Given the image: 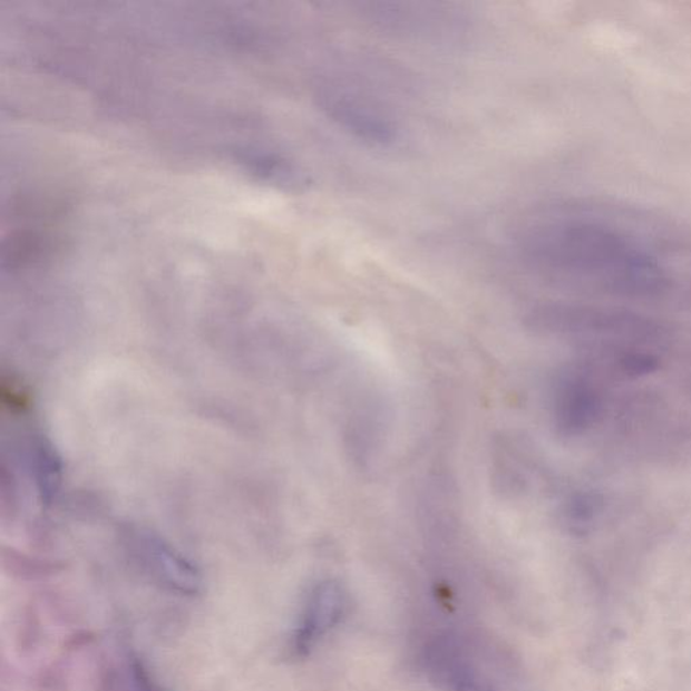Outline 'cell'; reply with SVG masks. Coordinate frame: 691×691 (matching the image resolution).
Returning <instances> with one entry per match:
<instances>
[{"mask_svg":"<svg viewBox=\"0 0 691 691\" xmlns=\"http://www.w3.org/2000/svg\"><path fill=\"white\" fill-rule=\"evenodd\" d=\"M654 217L600 204L553 215L526 228L520 251L546 276L600 296L656 300L669 296L680 274L670 254H689L687 235Z\"/></svg>","mask_w":691,"mask_h":691,"instance_id":"cell-1","label":"cell"},{"mask_svg":"<svg viewBox=\"0 0 691 691\" xmlns=\"http://www.w3.org/2000/svg\"><path fill=\"white\" fill-rule=\"evenodd\" d=\"M535 329L547 334L571 337L592 344L600 351L652 343L665 335L654 318L624 306L585 303H548L531 313Z\"/></svg>","mask_w":691,"mask_h":691,"instance_id":"cell-2","label":"cell"},{"mask_svg":"<svg viewBox=\"0 0 691 691\" xmlns=\"http://www.w3.org/2000/svg\"><path fill=\"white\" fill-rule=\"evenodd\" d=\"M121 535L127 553L147 577L172 592L195 594L201 591L199 572L162 536L136 526L127 527Z\"/></svg>","mask_w":691,"mask_h":691,"instance_id":"cell-3","label":"cell"},{"mask_svg":"<svg viewBox=\"0 0 691 691\" xmlns=\"http://www.w3.org/2000/svg\"><path fill=\"white\" fill-rule=\"evenodd\" d=\"M328 118L363 144L386 147L396 143L398 127L388 115L348 89L325 87L318 95Z\"/></svg>","mask_w":691,"mask_h":691,"instance_id":"cell-4","label":"cell"},{"mask_svg":"<svg viewBox=\"0 0 691 691\" xmlns=\"http://www.w3.org/2000/svg\"><path fill=\"white\" fill-rule=\"evenodd\" d=\"M555 426L566 437H577L596 424L603 411L601 396L581 372L559 377L554 389Z\"/></svg>","mask_w":691,"mask_h":691,"instance_id":"cell-5","label":"cell"},{"mask_svg":"<svg viewBox=\"0 0 691 691\" xmlns=\"http://www.w3.org/2000/svg\"><path fill=\"white\" fill-rule=\"evenodd\" d=\"M344 606L346 596L337 582L324 581L313 587L294 631L292 640L294 652L300 656L310 654L318 640L339 623Z\"/></svg>","mask_w":691,"mask_h":691,"instance_id":"cell-6","label":"cell"},{"mask_svg":"<svg viewBox=\"0 0 691 691\" xmlns=\"http://www.w3.org/2000/svg\"><path fill=\"white\" fill-rule=\"evenodd\" d=\"M28 459L40 500L42 504L52 503L62 483V463L59 452L45 435L36 434L28 445Z\"/></svg>","mask_w":691,"mask_h":691,"instance_id":"cell-7","label":"cell"}]
</instances>
